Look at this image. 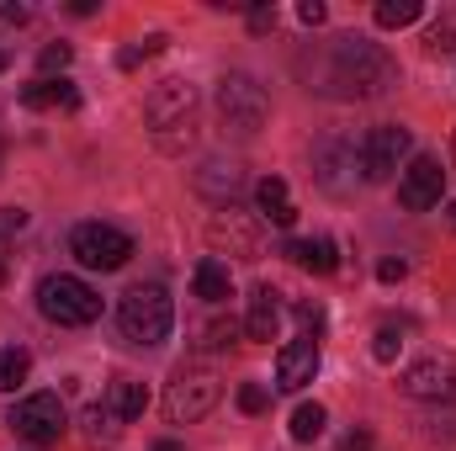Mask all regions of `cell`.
Wrapping results in <instances>:
<instances>
[{"instance_id":"obj_10","label":"cell","mask_w":456,"mask_h":451,"mask_svg":"<svg viewBox=\"0 0 456 451\" xmlns=\"http://www.w3.org/2000/svg\"><path fill=\"white\" fill-rule=\"evenodd\" d=\"M441 192H446V165L436 154H414L403 165V176H398V202L409 213H430L441 202Z\"/></svg>"},{"instance_id":"obj_24","label":"cell","mask_w":456,"mask_h":451,"mask_svg":"<svg viewBox=\"0 0 456 451\" xmlns=\"http://www.w3.org/2000/svg\"><path fill=\"white\" fill-rule=\"evenodd\" d=\"M213 239H218V244H233V250H239V255H244V260H255V234H249V228H239V213H218V218H213Z\"/></svg>"},{"instance_id":"obj_17","label":"cell","mask_w":456,"mask_h":451,"mask_svg":"<svg viewBox=\"0 0 456 451\" xmlns=\"http://www.w3.org/2000/svg\"><path fill=\"white\" fill-rule=\"evenodd\" d=\"M80 436H86V447H91V451H112L117 441H122V420L107 409V398H102V404H91V409L80 414Z\"/></svg>"},{"instance_id":"obj_7","label":"cell","mask_w":456,"mask_h":451,"mask_svg":"<svg viewBox=\"0 0 456 451\" xmlns=\"http://www.w3.org/2000/svg\"><path fill=\"white\" fill-rule=\"evenodd\" d=\"M409 154H414V138H409V127H398V122H382V127H371V133L361 138V181L382 186V181L403 176Z\"/></svg>"},{"instance_id":"obj_34","label":"cell","mask_w":456,"mask_h":451,"mask_svg":"<svg viewBox=\"0 0 456 451\" xmlns=\"http://www.w3.org/2000/svg\"><path fill=\"white\" fill-rule=\"evenodd\" d=\"M297 16H303L308 27H319V21H324L330 11H324V0H303V5H297Z\"/></svg>"},{"instance_id":"obj_3","label":"cell","mask_w":456,"mask_h":451,"mask_svg":"<svg viewBox=\"0 0 456 451\" xmlns=\"http://www.w3.org/2000/svg\"><path fill=\"white\" fill-rule=\"evenodd\" d=\"M143 122L154 133V144L165 154H175L181 144H191V127H197V86L186 80H159L143 102Z\"/></svg>"},{"instance_id":"obj_26","label":"cell","mask_w":456,"mask_h":451,"mask_svg":"<svg viewBox=\"0 0 456 451\" xmlns=\"http://www.w3.org/2000/svg\"><path fill=\"white\" fill-rule=\"evenodd\" d=\"M154 53H165V32H149L143 43L122 48V53H117V64H122V70H138V64H143V59H154Z\"/></svg>"},{"instance_id":"obj_29","label":"cell","mask_w":456,"mask_h":451,"mask_svg":"<svg viewBox=\"0 0 456 451\" xmlns=\"http://www.w3.org/2000/svg\"><path fill=\"white\" fill-rule=\"evenodd\" d=\"M371 350H377V361H393V356L403 350V335L387 324V330H377V345H371Z\"/></svg>"},{"instance_id":"obj_33","label":"cell","mask_w":456,"mask_h":451,"mask_svg":"<svg viewBox=\"0 0 456 451\" xmlns=\"http://www.w3.org/2000/svg\"><path fill=\"white\" fill-rule=\"evenodd\" d=\"M249 27H255V32L276 27V5H249Z\"/></svg>"},{"instance_id":"obj_6","label":"cell","mask_w":456,"mask_h":451,"mask_svg":"<svg viewBox=\"0 0 456 451\" xmlns=\"http://www.w3.org/2000/svg\"><path fill=\"white\" fill-rule=\"evenodd\" d=\"M218 117H224V127L233 138H255L260 133V122L271 117V96H265V86H255L249 75H224L218 80Z\"/></svg>"},{"instance_id":"obj_18","label":"cell","mask_w":456,"mask_h":451,"mask_svg":"<svg viewBox=\"0 0 456 451\" xmlns=\"http://www.w3.org/2000/svg\"><path fill=\"white\" fill-rule=\"evenodd\" d=\"M287 255H292L303 271H314V276H330V271L340 266L335 239H324V234H319V239H292V244H287Z\"/></svg>"},{"instance_id":"obj_1","label":"cell","mask_w":456,"mask_h":451,"mask_svg":"<svg viewBox=\"0 0 456 451\" xmlns=\"http://www.w3.org/2000/svg\"><path fill=\"white\" fill-rule=\"evenodd\" d=\"M340 96H361V102H377L398 86V64L382 43H366V37H340L335 53H330V75H324Z\"/></svg>"},{"instance_id":"obj_30","label":"cell","mask_w":456,"mask_h":451,"mask_svg":"<svg viewBox=\"0 0 456 451\" xmlns=\"http://www.w3.org/2000/svg\"><path fill=\"white\" fill-rule=\"evenodd\" d=\"M430 48H436V53H452V48H456V16L436 21V32H430Z\"/></svg>"},{"instance_id":"obj_23","label":"cell","mask_w":456,"mask_h":451,"mask_svg":"<svg viewBox=\"0 0 456 451\" xmlns=\"http://www.w3.org/2000/svg\"><path fill=\"white\" fill-rule=\"evenodd\" d=\"M27 372H32V356L21 345H5L0 350V393H16L27 382Z\"/></svg>"},{"instance_id":"obj_36","label":"cell","mask_w":456,"mask_h":451,"mask_svg":"<svg viewBox=\"0 0 456 451\" xmlns=\"http://www.w3.org/2000/svg\"><path fill=\"white\" fill-rule=\"evenodd\" d=\"M403 271H409L403 260H382V266H377V276H382V282H403Z\"/></svg>"},{"instance_id":"obj_2","label":"cell","mask_w":456,"mask_h":451,"mask_svg":"<svg viewBox=\"0 0 456 451\" xmlns=\"http://www.w3.org/2000/svg\"><path fill=\"white\" fill-rule=\"evenodd\" d=\"M170 324H175V303H170V292H165L159 282H138V287L122 292V303H117V330H122L127 345L154 350V345H165Z\"/></svg>"},{"instance_id":"obj_4","label":"cell","mask_w":456,"mask_h":451,"mask_svg":"<svg viewBox=\"0 0 456 451\" xmlns=\"http://www.w3.org/2000/svg\"><path fill=\"white\" fill-rule=\"evenodd\" d=\"M37 308H43V319L59 324V330H86V324L102 319V298H96V287H86L80 276H64V271L37 282Z\"/></svg>"},{"instance_id":"obj_38","label":"cell","mask_w":456,"mask_h":451,"mask_svg":"<svg viewBox=\"0 0 456 451\" xmlns=\"http://www.w3.org/2000/svg\"><path fill=\"white\" fill-rule=\"evenodd\" d=\"M5 64H11V53H0V75H5Z\"/></svg>"},{"instance_id":"obj_11","label":"cell","mask_w":456,"mask_h":451,"mask_svg":"<svg viewBox=\"0 0 456 451\" xmlns=\"http://www.w3.org/2000/svg\"><path fill=\"white\" fill-rule=\"evenodd\" d=\"M403 393L425 404H456V356H425L403 372Z\"/></svg>"},{"instance_id":"obj_14","label":"cell","mask_w":456,"mask_h":451,"mask_svg":"<svg viewBox=\"0 0 456 451\" xmlns=\"http://www.w3.org/2000/svg\"><path fill=\"white\" fill-rule=\"evenodd\" d=\"M355 170H361V149L355 144H324L319 149V186L324 192H335V197L355 192Z\"/></svg>"},{"instance_id":"obj_35","label":"cell","mask_w":456,"mask_h":451,"mask_svg":"<svg viewBox=\"0 0 456 451\" xmlns=\"http://www.w3.org/2000/svg\"><path fill=\"white\" fill-rule=\"evenodd\" d=\"M340 451H371V430H350L340 441Z\"/></svg>"},{"instance_id":"obj_39","label":"cell","mask_w":456,"mask_h":451,"mask_svg":"<svg viewBox=\"0 0 456 451\" xmlns=\"http://www.w3.org/2000/svg\"><path fill=\"white\" fill-rule=\"evenodd\" d=\"M452 224H456V202H452Z\"/></svg>"},{"instance_id":"obj_31","label":"cell","mask_w":456,"mask_h":451,"mask_svg":"<svg viewBox=\"0 0 456 451\" xmlns=\"http://www.w3.org/2000/svg\"><path fill=\"white\" fill-rule=\"evenodd\" d=\"M32 21V5L21 0H0V27H27Z\"/></svg>"},{"instance_id":"obj_20","label":"cell","mask_w":456,"mask_h":451,"mask_svg":"<svg viewBox=\"0 0 456 451\" xmlns=\"http://www.w3.org/2000/svg\"><path fill=\"white\" fill-rule=\"evenodd\" d=\"M191 287H197V298H202V303H224L228 292H233V282H228V266L218 260V255L197 260V271H191Z\"/></svg>"},{"instance_id":"obj_8","label":"cell","mask_w":456,"mask_h":451,"mask_svg":"<svg viewBox=\"0 0 456 451\" xmlns=\"http://www.w3.org/2000/svg\"><path fill=\"white\" fill-rule=\"evenodd\" d=\"M5 425L21 441H32V447H53L69 430V414H64V398L59 393H27V398H16V409H11Z\"/></svg>"},{"instance_id":"obj_16","label":"cell","mask_w":456,"mask_h":451,"mask_svg":"<svg viewBox=\"0 0 456 451\" xmlns=\"http://www.w3.org/2000/svg\"><path fill=\"white\" fill-rule=\"evenodd\" d=\"M276 324H281V292H276V287H255V292H249V314H244V335L271 340Z\"/></svg>"},{"instance_id":"obj_21","label":"cell","mask_w":456,"mask_h":451,"mask_svg":"<svg viewBox=\"0 0 456 451\" xmlns=\"http://www.w3.org/2000/svg\"><path fill=\"white\" fill-rule=\"evenodd\" d=\"M21 107H32V112H43V107H80V91L69 80H37V86L21 91Z\"/></svg>"},{"instance_id":"obj_13","label":"cell","mask_w":456,"mask_h":451,"mask_svg":"<svg viewBox=\"0 0 456 451\" xmlns=\"http://www.w3.org/2000/svg\"><path fill=\"white\" fill-rule=\"evenodd\" d=\"M191 186H197L213 208H224V213H228V208H233V197L244 192V165H239V160H208V165L191 176Z\"/></svg>"},{"instance_id":"obj_40","label":"cell","mask_w":456,"mask_h":451,"mask_svg":"<svg viewBox=\"0 0 456 451\" xmlns=\"http://www.w3.org/2000/svg\"><path fill=\"white\" fill-rule=\"evenodd\" d=\"M452 149H456V144H452Z\"/></svg>"},{"instance_id":"obj_32","label":"cell","mask_w":456,"mask_h":451,"mask_svg":"<svg viewBox=\"0 0 456 451\" xmlns=\"http://www.w3.org/2000/svg\"><path fill=\"white\" fill-rule=\"evenodd\" d=\"M297 324L319 340V330H324V308H319V303H297Z\"/></svg>"},{"instance_id":"obj_19","label":"cell","mask_w":456,"mask_h":451,"mask_svg":"<svg viewBox=\"0 0 456 451\" xmlns=\"http://www.w3.org/2000/svg\"><path fill=\"white\" fill-rule=\"evenodd\" d=\"M107 409H112L122 425H127V420H138V414L149 409V388H143L138 377H117L112 388H107Z\"/></svg>"},{"instance_id":"obj_9","label":"cell","mask_w":456,"mask_h":451,"mask_svg":"<svg viewBox=\"0 0 456 451\" xmlns=\"http://www.w3.org/2000/svg\"><path fill=\"white\" fill-rule=\"evenodd\" d=\"M69 255L86 266V271H122L133 260V239L112 224H80L69 234Z\"/></svg>"},{"instance_id":"obj_15","label":"cell","mask_w":456,"mask_h":451,"mask_svg":"<svg viewBox=\"0 0 456 451\" xmlns=\"http://www.w3.org/2000/svg\"><path fill=\"white\" fill-rule=\"evenodd\" d=\"M255 208H260V218L276 228H292L297 224V202H292V192H287V181L281 176H265L260 186H255Z\"/></svg>"},{"instance_id":"obj_37","label":"cell","mask_w":456,"mask_h":451,"mask_svg":"<svg viewBox=\"0 0 456 451\" xmlns=\"http://www.w3.org/2000/svg\"><path fill=\"white\" fill-rule=\"evenodd\" d=\"M154 451H181V441H159Z\"/></svg>"},{"instance_id":"obj_22","label":"cell","mask_w":456,"mask_h":451,"mask_svg":"<svg viewBox=\"0 0 456 451\" xmlns=\"http://www.w3.org/2000/svg\"><path fill=\"white\" fill-rule=\"evenodd\" d=\"M324 425H330L324 404H297V409H292V441H297V447L319 441V436H324Z\"/></svg>"},{"instance_id":"obj_5","label":"cell","mask_w":456,"mask_h":451,"mask_svg":"<svg viewBox=\"0 0 456 451\" xmlns=\"http://www.w3.org/2000/svg\"><path fill=\"white\" fill-rule=\"evenodd\" d=\"M218 398H224V382L208 366H181L165 388V414H170V425H197L218 409Z\"/></svg>"},{"instance_id":"obj_25","label":"cell","mask_w":456,"mask_h":451,"mask_svg":"<svg viewBox=\"0 0 456 451\" xmlns=\"http://www.w3.org/2000/svg\"><path fill=\"white\" fill-rule=\"evenodd\" d=\"M419 16H425V5H419V0H382V5H377V27H387V32H393V27L419 21Z\"/></svg>"},{"instance_id":"obj_12","label":"cell","mask_w":456,"mask_h":451,"mask_svg":"<svg viewBox=\"0 0 456 451\" xmlns=\"http://www.w3.org/2000/svg\"><path fill=\"white\" fill-rule=\"evenodd\" d=\"M319 377V340L314 335H297L281 345V356H276V388L281 393H297V388H308Z\"/></svg>"},{"instance_id":"obj_28","label":"cell","mask_w":456,"mask_h":451,"mask_svg":"<svg viewBox=\"0 0 456 451\" xmlns=\"http://www.w3.org/2000/svg\"><path fill=\"white\" fill-rule=\"evenodd\" d=\"M239 409H244V414H265V409H271L265 382H239Z\"/></svg>"},{"instance_id":"obj_27","label":"cell","mask_w":456,"mask_h":451,"mask_svg":"<svg viewBox=\"0 0 456 451\" xmlns=\"http://www.w3.org/2000/svg\"><path fill=\"white\" fill-rule=\"evenodd\" d=\"M69 59H75V48H69V43H48V48L37 53V64H43V80H53L59 70H69Z\"/></svg>"}]
</instances>
